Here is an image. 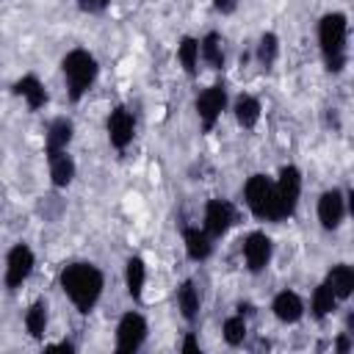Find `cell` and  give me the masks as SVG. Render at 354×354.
<instances>
[{
  "label": "cell",
  "instance_id": "23",
  "mask_svg": "<svg viewBox=\"0 0 354 354\" xmlns=\"http://www.w3.org/2000/svg\"><path fill=\"white\" fill-rule=\"evenodd\" d=\"M324 282L332 288V293L337 296V301H348L351 293H354V266H348V263H335V266L326 271Z\"/></svg>",
  "mask_w": 354,
  "mask_h": 354
},
{
  "label": "cell",
  "instance_id": "13",
  "mask_svg": "<svg viewBox=\"0 0 354 354\" xmlns=\"http://www.w3.org/2000/svg\"><path fill=\"white\" fill-rule=\"evenodd\" d=\"M180 235H183L185 257H188L191 263H205V260L213 257L216 241L205 232V227H199V224H183V227H180Z\"/></svg>",
  "mask_w": 354,
  "mask_h": 354
},
{
  "label": "cell",
  "instance_id": "34",
  "mask_svg": "<svg viewBox=\"0 0 354 354\" xmlns=\"http://www.w3.org/2000/svg\"><path fill=\"white\" fill-rule=\"evenodd\" d=\"M235 313H241V315H246V318H252V315L257 313V307H254L252 301H238V304H235Z\"/></svg>",
  "mask_w": 354,
  "mask_h": 354
},
{
  "label": "cell",
  "instance_id": "2",
  "mask_svg": "<svg viewBox=\"0 0 354 354\" xmlns=\"http://www.w3.org/2000/svg\"><path fill=\"white\" fill-rule=\"evenodd\" d=\"M315 36L324 69L329 75H340L348 66V14L326 11L315 25Z\"/></svg>",
  "mask_w": 354,
  "mask_h": 354
},
{
  "label": "cell",
  "instance_id": "9",
  "mask_svg": "<svg viewBox=\"0 0 354 354\" xmlns=\"http://www.w3.org/2000/svg\"><path fill=\"white\" fill-rule=\"evenodd\" d=\"M315 216H318V224H321L324 232L340 230L346 216H348V196H346V191L337 188V185L321 191V196L315 202Z\"/></svg>",
  "mask_w": 354,
  "mask_h": 354
},
{
  "label": "cell",
  "instance_id": "8",
  "mask_svg": "<svg viewBox=\"0 0 354 354\" xmlns=\"http://www.w3.org/2000/svg\"><path fill=\"white\" fill-rule=\"evenodd\" d=\"M33 268H36V254H33V249H30L25 241L14 243V246L6 252V268H3V285H6V290H8V293H17V290L30 279Z\"/></svg>",
  "mask_w": 354,
  "mask_h": 354
},
{
  "label": "cell",
  "instance_id": "33",
  "mask_svg": "<svg viewBox=\"0 0 354 354\" xmlns=\"http://www.w3.org/2000/svg\"><path fill=\"white\" fill-rule=\"evenodd\" d=\"M210 3H213V8H216L221 17H230V14L238 11V0H210Z\"/></svg>",
  "mask_w": 354,
  "mask_h": 354
},
{
  "label": "cell",
  "instance_id": "22",
  "mask_svg": "<svg viewBox=\"0 0 354 354\" xmlns=\"http://www.w3.org/2000/svg\"><path fill=\"white\" fill-rule=\"evenodd\" d=\"M144 285H147V260L141 254H130L124 260V288H127V296L133 301H141L144 299Z\"/></svg>",
  "mask_w": 354,
  "mask_h": 354
},
{
  "label": "cell",
  "instance_id": "20",
  "mask_svg": "<svg viewBox=\"0 0 354 354\" xmlns=\"http://www.w3.org/2000/svg\"><path fill=\"white\" fill-rule=\"evenodd\" d=\"M199 64H205L213 72H224L227 55H224V36L218 30H207L199 39Z\"/></svg>",
  "mask_w": 354,
  "mask_h": 354
},
{
  "label": "cell",
  "instance_id": "3",
  "mask_svg": "<svg viewBox=\"0 0 354 354\" xmlns=\"http://www.w3.org/2000/svg\"><path fill=\"white\" fill-rule=\"evenodd\" d=\"M61 75H64V83H66V100L72 105H77L94 88V83L100 77V61L91 50L72 47L61 58Z\"/></svg>",
  "mask_w": 354,
  "mask_h": 354
},
{
  "label": "cell",
  "instance_id": "28",
  "mask_svg": "<svg viewBox=\"0 0 354 354\" xmlns=\"http://www.w3.org/2000/svg\"><path fill=\"white\" fill-rule=\"evenodd\" d=\"M113 0H75V6L83 11V14H91V17H100L111 8Z\"/></svg>",
  "mask_w": 354,
  "mask_h": 354
},
{
  "label": "cell",
  "instance_id": "25",
  "mask_svg": "<svg viewBox=\"0 0 354 354\" xmlns=\"http://www.w3.org/2000/svg\"><path fill=\"white\" fill-rule=\"evenodd\" d=\"M337 296L332 293V288L326 285V282H318L315 288H313V296H310V315L315 318V321H324V318H329L335 310H337Z\"/></svg>",
  "mask_w": 354,
  "mask_h": 354
},
{
  "label": "cell",
  "instance_id": "29",
  "mask_svg": "<svg viewBox=\"0 0 354 354\" xmlns=\"http://www.w3.org/2000/svg\"><path fill=\"white\" fill-rule=\"evenodd\" d=\"M324 127L332 133H340V111L337 108H324Z\"/></svg>",
  "mask_w": 354,
  "mask_h": 354
},
{
  "label": "cell",
  "instance_id": "5",
  "mask_svg": "<svg viewBox=\"0 0 354 354\" xmlns=\"http://www.w3.org/2000/svg\"><path fill=\"white\" fill-rule=\"evenodd\" d=\"M230 108V91L224 83H210L207 88H202L194 100V111H196V119H199V130L202 136L213 133L221 113Z\"/></svg>",
  "mask_w": 354,
  "mask_h": 354
},
{
  "label": "cell",
  "instance_id": "19",
  "mask_svg": "<svg viewBox=\"0 0 354 354\" xmlns=\"http://www.w3.org/2000/svg\"><path fill=\"white\" fill-rule=\"evenodd\" d=\"M22 324H25V332L30 340H44L47 335V326H50V304L44 296L33 299L22 315Z\"/></svg>",
  "mask_w": 354,
  "mask_h": 354
},
{
  "label": "cell",
  "instance_id": "18",
  "mask_svg": "<svg viewBox=\"0 0 354 354\" xmlns=\"http://www.w3.org/2000/svg\"><path fill=\"white\" fill-rule=\"evenodd\" d=\"M47 169H50V185L55 191H66L75 183V177H77V163L69 155V149L47 158Z\"/></svg>",
  "mask_w": 354,
  "mask_h": 354
},
{
  "label": "cell",
  "instance_id": "16",
  "mask_svg": "<svg viewBox=\"0 0 354 354\" xmlns=\"http://www.w3.org/2000/svg\"><path fill=\"white\" fill-rule=\"evenodd\" d=\"M174 299H177V310H180L183 321H185L188 326H194V324L199 321V315H202V290H199L196 279H194V277H185V279L177 285Z\"/></svg>",
  "mask_w": 354,
  "mask_h": 354
},
{
  "label": "cell",
  "instance_id": "15",
  "mask_svg": "<svg viewBox=\"0 0 354 354\" xmlns=\"http://www.w3.org/2000/svg\"><path fill=\"white\" fill-rule=\"evenodd\" d=\"M304 313H307V304H304V299H301L296 290L282 288V290L274 293V299H271V315H274L279 324L293 326V324H299V321L304 318Z\"/></svg>",
  "mask_w": 354,
  "mask_h": 354
},
{
  "label": "cell",
  "instance_id": "7",
  "mask_svg": "<svg viewBox=\"0 0 354 354\" xmlns=\"http://www.w3.org/2000/svg\"><path fill=\"white\" fill-rule=\"evenodd\" d=\"M149 337V321L138 310H127L116 321V343L113 348L119 354H138Z\"/></svg>",
  "mask_w": 354,
  "mask_h": 354
},
{
  "label": "cell",
  "instance_id": "10",
  "mask_svg": "<svg viewBox=\"0 0 354 354\" xmlns=\"http://www.w3.org/2000/svg\"><path fill=\"white\" fill-rule=\"evenodd\" d=\"M235 224H238V207H235V202H230V199H224V196H213V199L205 202L202 227H205V232H207L213 241L224 238Z\"/></svg>",
  "mask_w": 354,
  "mask_h": 354
},
{
  "label": "cell",
  "instance_id": "31",
  "mask_svg": "<svg viewBox=\"0 0 354 354\" xmlns=\"http://www.w3.org/2000/svg\"><path fill=\"white\" fill-rule=\"evenodd\" d=\"M354 348V340H351V335L348 332H340L337 337H335V346H332V351L335 354H348Z\"/></svg>",
  "mask_w": 354,
  "mask_h": 354
},
{
  "label": "cell",
  "instance_id": "12",
  "mask_svg": "<svg viewBox=\"0 0 354 354\" xmlns=\"http://www.w3.org/2000/svg\"><path fill=\"white\" fill-rule=\"evenodd\" d=\"M105 133H108V144L116 152H124L136 138V113L127 105H113L105 119Z\"/></svg>",
  "mask_w": 354,
  "mask_h": 354
},
{
  "label": "cell",
  "instance_id": "1",
  "mask_svg": "<svg viewBox=\"0 0 354 354\" xmlns=\"http://www.w3.org/2000/svg\"><path fill=\"white\" fill-rule=\"evenodd\" d=\"M58 285H61L64 296L69 299V304H72L80 315H88V313H94V307H97L100 299H102V290H105V271H102L97 263L72 260V263H66V266L61 268Z\"/></svg>",
  "mask_w": 354,
  "mask_h": 354
},
{
  "label": "cell",
  "instance_id": "4",
  "mask_svg": "<svg viewBox=\"0 0 354 354\" xmlns=\"http://www.w3.org/2000/svg\"><path fill=\"white\" fill-rule=\"evenodd\" d=\"M243 205L246 210L257 218V221H271L279 224V210H277V196H274V180L263 171L249 174L243 188H241Z\"/></svg>",
  "mask_w": 354,
  "mask_h": 354
},
{
  "label": "cell",
  "instance_id": "24",
  "mask_svg": "<svg viewBox=\"0 0 354 354\" xmlns=\"http://www.w3.org/2000/svg\"><path fill=\"white\" fill-rule=\"evenodd\" d=\"M277 58H279V36L274 30H263L257 36V44H254V61L263 72H271Z\"/></svg>",
  "mask_w": 354,
  "mask_h": 354
},
{
  "label": "cell",
  "instance_id": "6",
  "mask_svg": "<svg viewBox=\"0 0 354 354\" xmlns=\"http://www.w3.org/2000/svg\"><path fill=\"white\" fill-rule=\"evenodd\" d=\"M301 169L296 163H285L279 166L277 171V180H274V196H277V210H279V221L290 218L299 207V199H301Z\"/></svg>",
  "mask_w": 354,
  "mask_h": 354
},
{
  "label": "cell",
  "instance_id": "17",
  "mask_svg": "<svg viewBox=\"0 0 354 354\" xmlns=\"http://www.w3.org/2000/svg\"><path fill=\"white\" fill-rule=\"evenodd\" d=\"M75 138V122L69 116H55L50 119L44 130V158H53L58 152H66Z\"/></svg>",
  "mask_w": 354,
  "mask_h": 354
},
{
  "label": "cell",
  "instance_id": "14",
  "mask_svg": "<svg viewBox=\"0 0 354 354\" xmlns=\"http://www.w3.org/2000/svg\"><path fill=\"white\" fill-rule=\"evenodd\" d=\"M11 94H14V97H22L30 113H39V111L47 108V102H50V91H47V86H44L41 77L33 75V72L17 77V80L11 83Z\"/></svg>",
  "mask_w": 354,
  "mask_h": 354
},
{
  "label": "cell",
  "instance_id": "32",
  "mask_svg": "<svg viewBox=\"0 0 354 354\" xmlns=\"http://www.w3.org/2000/svg\"><path fill=\"white\" fill-rule=\"evenodd\" d=\"M44 351H47V354H55V351L75 354V351H77V346H75L72 340H58V343H47V346H44Z\"/></svg>",
  "mask_w": 354,
  "mask_h": 354
},
{
  "label": "cell",
  "instance_id": "30",
  "mask_svg": "<svg viewBox=\"0 0 354 354\" xmlns=\"http://www.w3.org/2000/svg\"><path fill=\"white\" fill-rule=\"evenodd\" d=\"M180 351H183V354H202V346H199L196 332H185V337H183V343H180Z\"/></svg>",
  "mask_w": 354,
  "mask_h": 354
},
{
  "label": "cell",
  "instance_id": "26",
  "mask_svg": "<svg viewBox=\"0 0 354 354\" xmlns=\"http://www.w3.org/2000/svg\"><path fill=\"white\" fill-rule=\"evenodd\" d=\"M177 61L183 72L194 80L199 75V39L196 36H180L177 41Z\"/></svg>",
  "mask_w": 354,
  "mask_h": 354
},
{
  "label": "cell",
  "instance_id": "21",
  "mask_svg": "<svg viewBox=\"0 0 354 354\" xmlns=\"http://www.w3.org/2000/svg\"><path fill=\"white\" fill-rule=\"evenodd\" d=\"M230 111H232L238 127H243V130H254L257 122H260V116H263V102H260L254 94H246V91H243V94H238V97L232 100Z\"/></svg>",
  "mask_w": 354,
  "mask_h": 354
},
{
  "label": "cell",
  "instance_id": "27",
  "mask_svg": "<svg viewBox=\"0 0 354 354\" xmlns=\"http://www.w3.org/2000/svg\"><path fill=\"white\" fill-rule=\"evenodd\" d=\"M221 337H224V343L230 348H241L246 343V337H249V318L241 315V313L227 315L224 324H221Z\"/></svg>",
  "mask_w": 354,
  "mask_h": 354
},
{
  "label": "cell",
  "instance_id": "11",
  "mask_svg": "<svg viewBox=\"0 0 354 354\" xmlns=\"http://www.w3.org/2000/svg\"><path fill=\"white\" fill-rule=\"evenodd\" d=\"M241 254H243V266L249 274H263L271 266L274 257V241L268 232L263 230H252L243 235L241 241Z\"/></svg>",
  "mask_w": 354,
  "mask_h": 354
}]
</instances>
